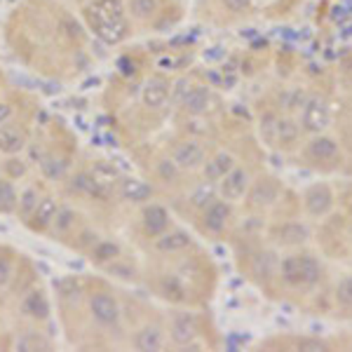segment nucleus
<instances>
[{"label":"nucleus","instance_id":"35","mask_svg":"<svg viewBox=\"0 0 352 352\" xmlns=\"http://www.w3.org/2000/svg\"><path fill=\"white\" fill-rule=\"evenodd\" d=\"M73 237H76V240L68 242V244H71L73 249H78V252H85V254H87L89 249H92L94 244H96V240H99V232L92 230V228H80Z\"/></svg>","mask_w":352,"mask_h":352},{"label":"nucleus","instance_id":"29","mask_svg":"<svg viewBox=\"0 0 352 352\" xmlns=\"http://www.w3.org/2000/svg\"><path fill=\"white\" fill-rule=\"evenodd\" d=\"M157 292H160L162 298L172 300V303H184L186 300V287L176 275H164L160 285H157Z\"/></svg>","mask_w":352,"mask_h":352},{"label":"nucleus","instance_id":"12","mask_svg":"<svg viewBox=\"0 0 352 352\" xmlns=\"http://www.w3.org/2000/svg\"><path fill=\"white\" fill-rule=\"evenodd\" d=\"M303 207L310 217H327L333 209V190L327 184H315L303 192Z\"/></svg>","mask_w":352,"mask_h":352},{"label":"nucleus","instance_id":"22","mask_svg":"<svg viewBox=\"0 0 352 352\" xmlns=\"http://www.w3.org/2000/svg\"><path fill=\"white\" fill-rule=\"evenodd\" d=\"M305 155L315 162H331V160H336V157H340V148L331 136L317 134L308 144V148H305Z\"/></svg>","mask_w":352,"mask_h":352},{"label":"nucleus","instance_id":"30","mask_svg":"<svg viewBox=\"0 0 352 352\" xmlns=\"http://www.w3.org/2000/svg\"><path fill=\"white\" fill-rule=\"evenodd\" d=\"M89 5L111 19H127V3L124 0H92Z\"/></svg>","mask_w":352,"mask_h":352},{"label":"nucleus","instance_id":"13","mask_svg":"<svg viewBox=\"0 0 352 352\" xmlns=\"http://www.w3.org/2000/svg\"><path fill=\"white\" fill-rule=\"evenodd\" d=\"M78 230H80V214H78L73 207L61 204L54 221H52V226H50L47 235H52L54 240H59V242H68V237H73Z\"/></svg>","mask_w":352,"mask_h":352},{"label":"nucleus","instance_id":"32","mask_svg":"<svg viewBox=\"0 0 352 352\" xmlns=\"http://www.w3.org/2000/svg\"><path fill=\"white\" fill-rule=\"evenodd\" d=\"M157 12V0H129L127 14L136 21H146Z\"/></svg>","mask_w":352,"mask_h":352},{"label":"nucleus","instance_id":"21","mask_svg":"<svg viewBox=\"0 0 352 352\" xmlns=\"http://www.w3.org/2000/svg\"><path fill=\"white\" fill-rule=\"evenodd\" d=\"M209 104H212V92H209V87H204V85H195V87H190L188 94L184 96L181 109L192 118H200L209 111Z\"/></svg>","mask_w":352,"mask_h":352},{"label":"nucleus","instance_id":"5","mask_svg":"<svg viewBox=\"0 0 352 352\" xmlns=\"http://www.w3.org/2000/svg\"><path fill=\"white\" fill-rule=\"evenodd\" d=\"M249 186H252V176H249L247 169H242V167H237V164H235V167H232L230 172L217 184V192H219L221 200L237 202V200H242V197L247 195Z\"/></svg>","mask_w":352,"mask_h":352},{"label":"nucleus","instance_id":"19","mask_svg":"<svg viewBox=\"0 0 352 352\" xmlns=\"http://www.w3.org/2000/svg\"><path fill=\"white\" fill-rule=\"evenodd\" d=\"M129 345L134 350H144V352H155L164 348V331L160 324H144L139 331H134V336L129 338Z\"/></svg>","mask_w":352,"mask_h":352},{"label":"nucleus","instance_id":"3","mask_svg":"<svg viewBox=\"0 0 352 352\" xmlns=\"http://www.w3.org/2000/svg\"><path fill=\"white\" fill-rule=\"evenodd\" d=\"M85 24L89 31L106 45H120L124 38L129 36V21L127 19H111V16L101 14L99 10H94L92 5L82 10Z\"/></svg>","mask_w":352,"mask_h":352},{"label":"nucleus","instance_id":"9","mask_svg":"<svg viewBox=\"0 0 352 352\" xmlns=\"http://www.w3.org/2000/svg\"><path fill=\"white\" fill-rule=\"evenodd\" d=\"M169 96H172V85H169V80L164 76H153L146 80L144 87H141V104L148 111L164 109Z\"/></svg>","mask_w":352,"mask_h":352},{"label":"nucleus","instance_id":"40","mask_svg":"<svg viewBox=\"0 0 352 352\" xmlns=\"http://www.w3.org/2000/svg\"><path fill=\"white\" fill-rule=\"evenodd\" d=\"M12 113H14V106L10 104V101H0V124L12 120Z\"/></svg>","mask_w":352,"mask_h":352},{"label":"nucleus","instance_id":"17","mask_svg":"<svg viewBox=\"0 0 352 352\" xmlns=\"http://www.w3.org/2000/svg\"><path fill=\"white\" fill-rule=\"evenodd\" d=\"M19 308H21V315L31 317V320H36V322H45L52 315V305H50V298L45 296L43 289H28L24 294V298H21Z\"/></svg>","mask_w":352,"mask_h":352},{"label":"nucleus","instance_id":"18","mask_svg":"<svg viewBox=\"0 0 352 352\" xmlns=\"http://www.w3.org/2000/svg\"><path fill=\"white\" fill-rule=\"evenodd\" d=\"M190 244H192L190 232H186L181 228H169V230H164L160 237L153 240V249L160 254H179V252H184V249H188Z\"/></svg>","mask_w":352,"mask_h":352},{"label":"nucleus","instance_id":"24","mask_svg":"<svg viewBox=\"0 0 352 352\" xmlns=\"http://www.w3.org/2000/svg\"><path fill=\"white\" fill-rule=\"evenodd\" d=\"M275 242L285 244V247H298V244L308 242L310 230L305 223H298V221H289V223H282L280 228H275Z\"/></svg>","mask_w":352,"mask_h":352},{"label":"nucleus","instance_id":"36","mask_svg":"<svg viewBox=\"0 0 352 352\" xmlns=\"http://www.w3.org/2000/svg\"><path fill=\"white\" fill-rule=\"evenodd\" d=\"M155 174H157V179L164 181V184H174V181L179 179L181 169L176 167V162L172 157H162V160L155 164Z\"/></svg>","mask_w":352,"mask_h":352},{"label":"nucleus","instance_id":"2","mask_svg":"<svg viewBox=\"0 0 352 352\" xmlns=\"http://www.w3.org/2000/svg\"><path fill=\"white\" fill-rule=\"evenodd\" d=\"M280 275L289 287H312L320 282L322 265L310 254L303 256H287L280 263Z\"/></svg>","mask_w":352,"mask_h":352},{"label":"nucleus","instance_id":"15","mask_svg":"<svg viewBox=\"0 0 352 352\" xmlns=\"http://www.w3.org/2000/svg\"><path fill=\"white\" fill-rule=\"evenodd\" d=\"M153 192L155 190H153V186L148 181L136 179V176H122V179L118 181V195H120L124 202L146 204V202H151Z\"/></svg>","mask_w":352,"mask_h":352},{"label":"nucleus","instance_id":"11","mask_svg":"<svg viewBox=\"0 0 352 352\" xmlns=\"http://www.w3.org/2000/svg\"><path fill=\"white\" fill-rule=\"evenodd\" d=\"M280 192H282V186L277 179L272 176H261V179L254 181L247 190V197H249V204L254 207H270L280 200Z\"/></svg>","mask_w":352,"mask_h":352},{"label":"nucleus","instance_id":"20","mask_svg":"<svg viewBox=\"0 0 352 352\" xmlns=\"http://www.w3.org/2000/svg\"><path fill=\"white\" fill-rule=\"evenodd\" d=\"M26 144H28L26 132L19 124H12V122L0 124V153H3V155H19V153L26 148Z\"/></svg>","mask_w":352,"mask_h":352},{"label":"nucleus","instance_id":"34","mask_svg":"<svg viewBox=\"0 0 352 352\" xmlns=\"http://www.w3.org/2000/svg\"><path fill=\"white\" fill-rule=\"evenodd\" d=\"M3 172L8 179H12V181L24 179L26 172H28V164L21 155H8V160L3 162Z\"/></svg>","mask_w":352,"mask_h":352},{"label":"nucleus","instance_id":"4","mask_svg":"<svg viewBox=\"0 0 352 352\" xmlns=\"http://www.w3.org/2000/svg\"><path fill=\"white\" fill-rule=\"evenodd\" d=\"M331 122V111L329 104L322 96H310L303 106V116H300V124H303L305 132L310 134H322Z\"/></svg>","mask_w":352,"mask_h":352},{"label":"nucleus","instance_id":"10","mask_svg":"<svg viewBox=\"0 0 352 352\" xmlns=\"http://www.w3.org/2000/svg\"><path fill=\"white\" fill-rule=\"evenodd\" d=\"M68 192L76 197H87V200H104L106 186L96 179L94 172L80 169V172H76V176L68 181Z\"/></svg>","mask_w":352,"mask_h":352},{"label":"nucleus","instance_id":"23","mask_svg":"<svg viewBox=\"0 0 352 352\" xmlns=\"http://www.w3.org/2000/svg\"><path fill=\"white\" fill-rule=\"evenodd\" d=\"M118 256H122V247L116 240H96L94 247L87 252L89 263L101 270H104L109 263H113Z\"/></svg>","mask_w":352,"mask_h":352},{"label":"nucleus","instance_id":"33","mask_svg":"<svg viewBox=\"0 0 352 352\" xmlns=\"http://www.w3.org/2000/svg\"><path fill=\"white\" fill-rule=\"evenodd\" d=\"M109 275L113 277H118V280H124V282H134L136 280V270H134V265L129 263V261H124L122 256H118L113 263H109L104 268Z\"/></svg>","mask_w":352,"mask_h":352},{"label":"nucleus","instance_id":"41","mask_svg":"<svg viewBox=\"0 0 352 352\" xmlns=\"http://www.w3.org/2000/svg\"><path fill=\"white\" fill-rule=\"evenodd\" d=\"M300 348H305V350H324L327 345L324 343H320V340H300Z\"/></svg>","mask_w":352,"mask_h":352},{"label":"nucleus","instance_id":"37","mask_svg":"<svg viewBox=\"0 0 352 352\" xmlns=\"http://www.w3.org/2000/svg\"><path fill=\"white\" fill-rule=\"evenodd\" d=\"M16 275V261L10 254H0V289L12 285Z\"/></svg>","mask_w":352,"mask_h":352},{"label":"nucleus","instance_id":"27","mask_svg":"<svg viewBox=\"0 0 352 352\" xmlns=\"http://www.w3.org/2000/svg\"><path fill=\"white\" fill-rule=\"evenodd\" d=\"M41 197H43V192H41V188H38V184L26 186V188L19 192V202H16L14 217H19L21 223H26L28 217L33 214V209H36L38 202H41Z\"/></svg>","mask_w":352,"mask_h":352},{"label":"nucleus","instance_id":"14","mask_svg":"<svg viewBox=\"0 0 352 352\" xmlns=\"http://www.w3.org/2000/svg\"><path fill=\"white\" fill-rule=\"evenodd\" d=\"M230 214V202L217 197L202 209V228L212 232V235H221L226 230V226H228Z\"/></svg>","mask_w":352,"mask_h":352},{"label":"nucleus","instance_id":"28","mask_svg":"<svg viewBox=\"0 0 352 352\" xmlns=\"http://www.w3.org/2000/svg\"><path fill=\"white\" fill-rule=\"evenodd\" d=\"M16 202H19V192L14 188V181L8 179V176H0V214L14 217Z\"/></svg>","mask_w":352,"mask_h":352},{"label":"nucleus","instance_id":"26","mask_svg":"<svg viewBox=\"0 0 352 352\" xmlns=\"http://www.w3.org/2000/svg\"><path fill=\"white\" fill-rule=\"evenodd\" d=\"M298 141V124L289 118H277L275 127H272V141L270 144L282 146V148H292Z\"/></svg>","mask_w":352,"mask_h":352},{"label":"nucleus","instance_id":"39","mask_svg":"<svg viewBox=\"0 0 352 352\" xmlns=\"http://www.w3.org/2000/svg\"><path fill=\"white\" fill-rule=\"evenodd\" d=\"M223 5H226V10H230V12L242 14L252 8V0H223Z\"/></svg>","mask_w":352,"mask_h":352},{"label":"nucleus","instance_id":"16","mask_svg":"<svg viewBox=\"0 0 352 352\" xmlns=\"http://www.w3.org/2000/svg\"><path fill=\"white\" fill-rule=\"evenodd\" d=\"M197 320L192 312H176L172 327H169V338L174 345H192V340L197 338Z\"/></svg>","mask_w":352,"mask_h":352},{"label":"nucleus","instance_id":"7","mask_svg":"<svg viewBox=\"0 0 352 352\" xmlns=\"http://www.w3.org/2000/svg\"><path fill=\"white\" fill-rule=\"evenodd\" d=\"M172 160L181 172H195V169H202L204 160H207V151L200 141H181L176 144Z\"/></svg>","mask_w":352,"mask_h":352},{"label":"nucleus","instance_id":"1","mask_svg":"<svg viewBox=\"0 0 352 352\" xmlns=\"http://www.w3.org/2000/svg\"><path fill=\"white\" fill-rule=\"evenodd\" d=\"M87 312H89V320H92L101 331H109V333L122 331V305L111 289L101 287V289L89 292Z\"/></svg>","mask_w":352,"mask_h":352},{"label":"nucleus","instance_id":"8","mask_svg":"<svg viewBox=\"0 0 352 352\" xmlns=\"http://www.w3.org/2000/svg\"><path fill=\"white\" fill-rule=\"evenodd\" d=\"M59 200H56L54 195H43L41 202H38V207L33 209V214L28 217L26 221V228L31 232H41V235H47L50 226H52V221L56 217V212H59Z\"/></svg>","mask_w":352,"mask_h":352},{"label":"nucleus","instance_id":"25","mask_svg":"<svg viewBox=\"0 0 352 352\" xmlns=\"http://www.w3.org/2000/svg\"><path fill=\"white\" fill-rule=\"evenodd\" d=\"M235 167V157L230 155V153H217L214 157H209V160H204L202 164V172H204V181H212V184H219L221 179H223L226 174L230 172V169Z\"/></svg>","mask_w":352,"mask_h":352},{"label":"nucleus","instance_id":"6","mask_svg":"<svg viewBox=\"0 0 352 352\" xmlns=\"http://www.w3.org/2000/svg\"><path fill=\"white\" fill-rule=\"evenodd\" d=\"M169 228H172V217H169L167 209L162 204L146 202L144 209H141V230H144V235L148 240H155Z\"/></svg>","mask_w":352,"mask_h":352},{"label":"nucleus","instance_id":"38","mask_svg":"<svg viewBox=\"0 0 352 352\" xmlns=\"http://www.w3.org/2000/svg\"><path fill=\"white\" fill-rule=\"evenodd\" d=\"M336 300L343 308H352V275L343 277L336 287Z\"/></svg>","mask_w":352,"mask_h":352},{"label":"nucleus","instance_id":"31","mask_svg":"<svg viewBox=\"0 0 352 352\" xmlns=\"http://www.w3.org/2000/svg\"><path fill=\"white\" fill-rule=\"evenodd\" d=\"M212 200H217V184H212V181L197 186V188L192 190L190 197H188V202H190L192 209H204Z\"/></svg>","mask_w":352,"mask_h":352}]
</instances>
